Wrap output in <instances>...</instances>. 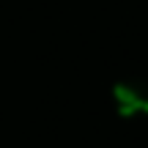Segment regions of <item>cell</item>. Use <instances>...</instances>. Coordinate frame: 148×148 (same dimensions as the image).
I'll return each mask as SVG.
<instances>
[{
  "label": "cell",
  "instance_id": "6da1fadb",
  "mask_svg": "<svg viewBox=\"0 0 148 148\" xmlns=\"http://www.w3.org/2000/svg\"><path fill=\"white\" fill-rule=\"evenodd\" d=\"M112 101H115L118 115L134 118V115H148V85L137 79H126L112 88Z\"/></svg>",
  "mask_w": 148,
  "mask_h": 148
}]
</instances>
